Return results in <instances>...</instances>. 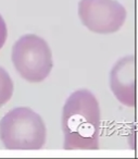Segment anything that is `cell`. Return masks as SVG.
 <instances>
[{
	"instance_id": "cell-1",
	"label": "cell",
	"mask_w": 138,
	"mask_h": 159,
	"mask_svg": "<svg viewBox=\"0 0 138 159\" xmlns=\"http://www.w3.org/2000/svg\"><path fill=\"white\" fill-rule=\"evenodd\" d=\"M100 106L88 89H78L66 99L62 110L63 148L66 150H96L99 148Z\"/></svg>"
},
{
	"instance_id": "cell-2",
	"label": "cell",
	"mask_w": 138,
	"mask_h": 159,
	"mask_svg": "<svg viewBox=\"0 0 138 159\" xmlns=\"http://www.w3.org/2000/svg\"><path fill=\"white\" fill-rule=\"evenodd\" d=\"M46 136V124L42 118L29 107L12 109L0 121V139L7 149H42Z\"/></svg>"
},
{
	"instance_id": "cell-3",
	"label": "cell",
	"mask_w": 138,
	"mask_h": 159,
	"mask_svg": "<svg viewBox=\"0 0 138 159\" xmlns=\"http://www.w3.org/2000/svg\"><path fill=\"white\" fill-rule=\"evenodd\" d=\"M11 59L20 76L29 83L45 81L53 68L48 43L35 34L23 35L14 43Z\"/></svg>"
},
{
	"instance_id": "cell-4",
	"label": "cell",
	"mask_w": 138,
	"mask_h": 159,
	"mask_svg": "<svg viewBox=\"0 0 138 159\" xmlns=\"http://www.w3.org/2000/svg\"><path fill=\"white\" fill-rule=\"evenodd\" d=\"M124 6L116 0H79L78 18L85 27L97 34L120 31L126 21Z\"/></svg>"
},
{
	"instance_id": "cell-5",
	"label": "cell",
	"mask_w": 138,
	"mask_h": 159,
	"mask_svg": "<svg viewBox=\"0 0 138 159\" xmlns=\"http://www.w3.org/2000/svg\"><path fill=\"white\" fill-rule=\"evenodd\" d=\"M110 89L126 107L136 105V58L133 55L118 60L110 72Z\"/></svg>"
},
{
	"instance_id": "cell-6",
	"label": "cell",
	"mask_w": 138,
	"mask_h": 159,
	"mask_svg": "<svg viewBox=\"0 0 138 159\" xmlns=\"http://www.w3.org/2000/svg\"><path fill=\"white\" fill-rule=\"evenodd\" d=\"M13 81L9 73L0 66V107H2L11 99L13 95Z\"/></svg>"
},
{
	"instance_id": "cell-7",
	"label": "cell",
	"mask_w": 138,
	"mask_h": 159,
	"mask_svg": "<svg viewBox=\"0 0 138 159\" xmlns=\"http://www.w3.org/2000/svg\"><path fill=\"white\" fill-rule=\"evenodd\" d=\"M8 37V27L3 20L2 16L0 14V49L2 48L3 45L6 44V40Z\"/></svg>"
}]
</instances>
